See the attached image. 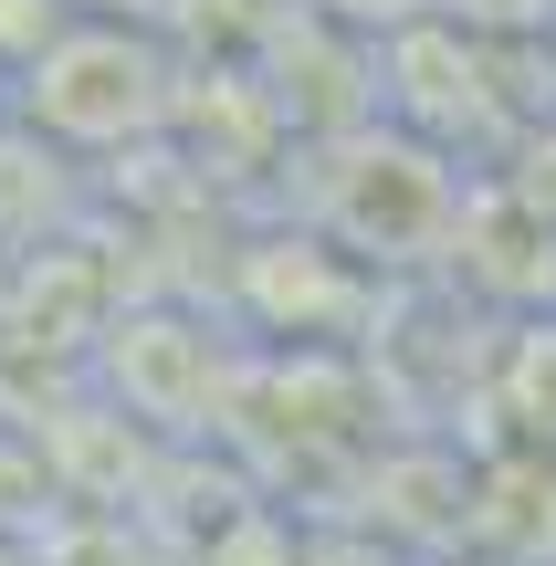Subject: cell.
Listing matches in <instances>:
<instances>
[{
	"label": "cell",
	"instance_id": "1",
	"mask_svg": "<svg viewBox=\"0 0 556 566\" xmlns=\"http://www.w3.org/2000/svg\"><path fill=\"white\" fill-rule=\"evenodd\" d=\"M32 116L53 137H126L158 116V63L126 32H74L32 63Z\"/></svg>",
	"mask_w": 556,
	"mask_h": 566
},
{
	"label": "cell",
	"instance_id": "2",
	"mask_svg": "<svg viewBox=\"0 0 556 566\" xmlns=\"http://www.w3.org/2000/svg\"><path fill=\"white\" fill-rule=\"evenodd\" d=\"M347 11H410V0H347Z\"/></svg>",
	"mask_w": 556,
	"mask_h": 566
}]
</instances>
